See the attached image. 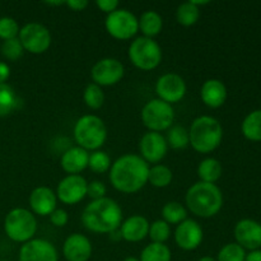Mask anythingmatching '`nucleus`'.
I'll list each match as a JSON object with an SVG mask.
<instances>
[{
    "mask_svg": "<svg viewBox=\"0 0 261 261\" xmlns=\"http://www.w3.org/2000/svg\"><path fill=\"white\" fill-rule=\"evenodd\" d=\"M149 166L138 154H124L110 168V181L116 190L134 194L148 182Z\"/></svg>",
    "mask_w": 261,
    "mask_h": 261,
    "instance_id": "1",
    "label": "nucleus"
},
{
    "mask_svg": "<svg viewBox=\"0 0 261 261\" xmlns=\"http://www.w3.org/2000/svg\"><path fill=\"white\" fill-rule=\"evenodd\" d=\"M82 223L94 233H111L122 223L121 206L111 198L92 200L82 213Z\"/></svg>",
    "mask_w": 261,
    "mask_h": 261,
    "instance_id": "2",
    "label": "nucleus"
},
{
    "mask_svg": "<svg viewBox=\"0 0 261 261\" xmlns=\"http://www.w3.org/2000/svg\"><path fill=\"white\" fill-rule=\"evenodd\" d=\"M189 211L200 218H211L219 213L223 205V194L216 184L199 182L190 186L186 193Z\"/></svg>",
    "mask_w": 261,
    "mask_h": 261,
    "instance_id": "3",
    "label": "nucleus"
},
{
    "mask_svg": "<svg viewBox=\"0 0 261 261\" xmlns=\"http://www.w3.org/2000/svg\"><path fill=\"white\" fill-rule=\"evenodd\" d=\"M189 139L190 144L196 152L212 153L219 147L223 139V127L221 122L213 116L196 117L189 129Z\"/></svg>",
    "mask_w": 261,
    "mask_h": 261,
    "instance_id": "4",
    "label": "nucleus"
},
{
    "mask_svg": "<svg viewBox=\"0 0 261 261\" xmlns=\"http://www.w3.org/2000/svg\"><path fill=\"white\" fill-rule=\"evenodd\" d=\"M74 139L78 147L98 150L107 139V127L103 120L96 115H84L74 125Z\"/></svg>",
    "mask_w": 261,
    "mask_h": 261,
    "instance_id": "5",
    "label": "nucleus"
},
{
    "mask_svg": "<svg viewBox=\"0 0 261 261\" xmlns=\"http://www.w3.org/2000/svg\"><path fill=\"white\" fill-rule=\"evenodd\" d=\"M4 231L12 241L25 244L37 232V219L32 212L24 208H15L5 217Z\"/></svg>",
    "mask_w": 261,
    "mask_h": 261,
    "instance_id": "6",
    "label": "nucleus"
},
{
    "mask_svg": "<svg viewBox=\"0 0 261 261\" xmlns=\"http://www.w3.org/2000/svg\"><path fill=\"white\" fill-rule=\"evenodd\" d=\"M129 59L140 70H153L162 61V48L153 38L137 37L129 46Z\"/></svg>",
    "mask_w": 261,
    "mask_h": 261,
    "instance_id": "7",
    "label": "nucleus"
},
{
    "mask_svg": "<svg viewBox=\"0 0 261 261\" xmlns=\"http://www.w3.org/2000/svg\"><path fill=\"white\" fill-rule=\"evenodd\" d=\"M175 120L173 107L160 98L148 101L142 110V121L149 132L161 133L168 130Z\"/></svg>",
    "mask_w": 261,
    "mask_h": 261,
    "instance_id": "8",
    "label": "nucleus"
},
{
    "mask_svg": "<svg viewBox=\"0 0 261 261\" xmlns=\"http://www.w3.org/2000/svg\"><path fill=\"white\" fill-rule=\"evenodd\" d=\"M105 27L109 35L116 40H130L139 31V20L130 10L120 8L107 14Z\"/></svg>",
    "mask_w": 261,
    "mask_h": 261,
    "instance_id": "9",
    "label": "nucleus"
},
{
    "mask_svg": "<svg viewBox=\"0 0 261 261\" xmlns=\"http://www.w3.org/2000/svg\"><path fill=\"white\" fill-rule=\"evenodd\" d=\"M24 51L31 54H43L51 45V33L46 25L41 23H27L18 35Z\"/></svg>",
    "mask_w": 261,
    "mask_h": 261,
    "instance_id": "10",
    "label": "nucleus"
},
{
    "mask_svg": "<svg viewBox=\"0 0 261 261\" xmlns=\"http://www.w3.org/2000/svg\"><path fill=\"white\" fill-rule=\"evenodd\" d=\"M125 68L122 63L114 58H105L97 61L91 71L94 84L99 87L115 86L122 79Z\"/></svg>",
    "mask_w": 261,
    "mask_h": 261,
    "instance_id": "11",
    "label": "nucleus"
},
{
    "mask_svg": "<svg viewBox=\"0 0 261 261\" xmlns=\"http://www.w3.org/2000/svg\"><path fill=\"white\" fill-rule=\"evenodd\" d=\"M88 182L81 175H68L59 182L56 196L61 203L74 205L87 196Z\"/></svg>",
    "mask_w": 261,
    "mask_h": 261,
    "instance_id": "12",
    "label": "nucleus"
},
{
    "mask_svg": "<svg viewBox=\"0 0 261 261\" xmlns=\"http://www.w3.org/2000/svg\"><path fill=\"white\" fill-rule=\"evenodd\" d=\"M186 83L184 78L178 74L167 73L158 78L155 83V93L158 98L167 103H177L185 97Z\"/></svg>",
    "mask_w": 261,
    "mask_h": 261,
    "instance_id": "13",
    "label": "nucleus"
},
{
    "mask_svg": "<svg viewBox=\"0 0 261 261\" xmlns=\"http://www.w3.org/2000/svg\"><path fill=\"white\" fill-rule=\"evenodd\" d=\"M140 157L147 163H158L166 157L168 144L166 138L161 133L148 132L139 142Z\"/></svg>",
    "mask_w": 261,
    "mask_h": 261,
    "instance_id": "14",
    "label": "nucleus"
},
{
    "mask_svg": "<svg viewBox=\"0 0 261 261\" xmlns=\"http://www.w3.org/2000/svg\"><path fill=\"white\" fill-rule=\"evenodd\" d=\"M19 261H59V255L50 241L32 239L20 247Z\"/></svg>",
    "mask_w": 261,
    "mask_h": 261,
    "instance_id": "15",
    "label": "nucleus"
},
{
    "mask_svg": "<svg viewBox=\"0 0 261 261\" xmlns=\"http://www.w3.org/2000/svg\"><path fill=\"white\" fill-rule=\"evenodd\" d=\"M203 228L194 219H188L177 224L175 231V241L180 249L185 251H193L198 249L203 242Z\"/></svg>",
    "mask_w": 261,
    "mask_h": 261,
    "instance_id": "16",
    "label": "nucleus"
},
{
    "mask_svg": "<svg viewBox=\"0 0 261 261\" xmlns=\"http://www.w3.org/2000/svg\"><path fill=\"white\" fill-rule=\"evenodd\" d=\"M236 244L245 250H259L261 247V224L252 219H242L234 227Z\"/></svg>",
    "mask_w": 261,
    "mask_h": 261,
    "instance_id": "17",
    "label": "nucleus"
},
{
    "mask_svg": "<svg viewBox=\"0 0 261 261\" xmlns=\"http://www.w3.org/2000/svg\"><path fill=\"white\" fill-rule=\"evenodd\" d=\"M63 255L66 261H88L92 256V242L84 234H70L63 245Z\"/></svg>",
    "mask_w": 261,
    "mask_h": 261,
    "instance_id": "18",
    "label": "nucleus"
},
{
    "mask_svg": "<svg viewBox=\"0 0 261 261\" xmlns=\"http://www.w3.org/2000/svg\"><path fill=\"white\" fill-rule=\"evenodd\" d=\"M56 204H58L56 193H54V190L47 186H38L30 195V206L33 213L37 216H50L56 209Z\"/></svg>",
    "mask_w": 261,
    "mask_h": 261,
    "instance_id": "19",
    "label": "nucleus"
},
{
    "mask_svg": "<svg viewBox=\"0 0 261 261\" xmlns=\"http://www.w3.org/2000/svg\"><path fill=\"white\" fill-rule=\"evenodd\" d=\"M149 222L143 216H132L120 226L121 239L127 242H139L149 233Z\"/></svg>",
    "mask_w": 261,
    "mask_h": 261,
    "instance_id": "20",
    "label": "nucleus"
},
{
    "mask_svg": "<svg viewBox=\"0 0 261 261\" xmlns=\"http://www.w3.org/2000/svg\"><path fill=\"white\" fill-rule=\"evenodd\" d=\"M89 153L81 147L69 148L61 155V167L68 175H79L88 167Z\"/></svg>",
    "mask_w": 261,
    "mask_h": 261,
    "instance_id": "21",
    "label": "nucleus"
},
{
    "mask_svg": "<svg viewBox=\"0 0 261 261\" xmlns=\"http://www.w3.org/2000/svg\"><path fill=\"white\" fill-rule=\"evenodd\" d=\"M201 101L211 109L223 106L227 99V88L219 79H208L200 89Z\"/></svg>",
    "mask_w": 261,
    "mask_h": 261,
    "instance_id": "22",
    "label": "nucleus"
},
{
    "mask_svg": "<svg viewBox=\"0 0 261 261\" xmlns=\"http://www.w3.org/2000/svg\"><path fill=\"white\" fill-rule=\"evenodd\" d=\"M139 30L144 35V37H154L160 35L163 27V19L160 13L154 10H147L140 15L139 19Z\"/></svg>",
    "mask_w": 261,
    "mask_h": 261,
    "instance_id": "23",
    "label": "nucleus"
},
{
    "mask_svg": "<svg viewBox=\"0 0 261 261\" xmlns=\"http://www.w3.org/2000/svg\"><path fill=\"white\" fill-rule=\"evenodd\" d=\"M222 171L221 162L216 158H205L198 166V176L201 182H217L221 178Z\"/></svg>",
    "mask_w": 261,
    "mask_h": 261,
    "instance_id": "24",
    "label": "nucleus"
},
{
    "mask_svg": "<svg viewBox=\"0 0 261 261\" xmlns=\"http://www.w3.org/2000/svg\"><path fill=\"white\" fill-rule=\"evenodd\" d=\"M242 134L251 142H261V110L252 111L242 122Z\"/></svg>",
    "mask_w": 261,
    "mask_h": 261,
    "instance_id": "25",
    "label": "nucleus"
},
{
    "mask_svg": "<svg viewBox=\"0 0 261 261\" xmlns=\"http://www.w3.org/2000/svg\"><path fill=\"white\" fill-rule=\"evenodd\" d=\"M171 259L172 254L167 245L152 242L143 249L139 261H171Z\"/></svg>",
    "mask_w": 261,
    "mask_h": 261,
    "instance_id": "26",
    "label": "nucleus"
},
{
    "mask_svg": "<svg viewBox=\"0 0 261 261\" xmlns=\"http://www.w3.org/2000/svg\"><path fill=\"white\" fill-rule=\"evenodd\" d=\"M172 171L165 165H155L152 168H149L148 173V182L154 188H166L172 182Z\"/></svg>",
    "mask_w": 261,
    "mask_h": 261,
    "instance_id": "27",
    "label": "nucleus"
},
{
    "mask_svg": "<svg viewBox=\"0 0 261 261\" xmlns=\"http://www.w3.org/2000/svg\"><path fill=\"white\" fill-rule=\"evenodd\" d=\"M199 18H200V9L191 2L182 3L178 5L177 10H176V19L185 27L194 25L198 22Z\"/></svg>",
    "mask_w": 261,
    "mask_h": 261,
    "instance_id": "28",
    "label": "nucleus"
},
{
    "mask_svg": "<svg viewBox=\"0 0 261 261\" xmlns=\"http://www.w3.org/2000/svg\"><path fill=\"white\" fill-rule=\"evenodd\" d=\"M18 106V97L15 91L7 83L0 84V116L12 114Z\"/></svg>",
    "mask_w": 261,
    "mask_h": 261,
    "instance_id": "29",
    "label": "nucleus"
},
{
    "mask_svg": "<svg viewBox=\"0 0 261 261\" xmlns=\"http://www.w3.org/2000/svg\"><path fill=\"white\" fill-rule=\"evenodd\" d=\"M162 217L168 224H180L188 217V211L178 201H168L162 208Z\"/></svg>",
    "mask_w": 261,
    "mask_h": 261,
    "instance_id": "30",
    "label": "nucleus"
},
{
    "mask_svg": "<svg viewBox=\"0 0 261 261\" xmlns=\"http://www.w3.org/2000/svg\"><path fill=\"white\" fill-rule=\"evenodd\" d=\"M167 144L172 149H184L190 144V139H189V130L186 127L176 125V126H171L167 133Z\"/></svg>",
    "mask_w": 261,
    "mask_h": 261,
    "instance_id": "31",
    "label": "nucleus"
},
{
    "mask_svg": "<svg viewBox=\"0 0 261 261\" xmlns=\"http://www.w3.org/2000/svg\"><path fill=\"white\" fill-rule=\"evenodd\" d=\"M83 99L89 109L98 110L105 102V93L101 87L94 83H89L84 89Z\"/></svg>",
    "mask_w": 261,
    "mask_h": 261,
    "instance_id": "32",
    "label": "nucleus"
},
{
    "mask_svg": "<svg viewBox=\"0 0 261 261\" xmlns=\"http://www.w3.org/2000/svg\"><path fill=\"white\" fill-rule=\"evenodd\" d=\"M112 162L110 155L103 150H94L89 154L88 167L93 171L94 173H105L111 168Z\"/></svg>",
    "mask_w": 261,
    "mask_h": 261,
    "instance_id": "33",
    "label": "nucleus"
},
{
    "mask_svg": "<svg viewBox=\"0 0 261 261\" xmlns=\"http://www.w3.org/2000/svg\"><path fill=\"white\" fill-rule=\"evenodd\" d=\"M170 224L163 221V219L154 221L149 226V233H148V236L150 237L152 242H154V244H165L170 239Z\"/></svg>",
    "mask_w": 261,
    "mask_h": 261,
    "instance_id": "34",
    "label": "nucleus"
},
{
    "mask_svg": "<svg viewBox=\"0 0 261 261\" xmlns=\"http://www.w3.org/2000/svg\"><path fill=\"white\" fill-rule=\"evenodd\" d=\"M246 251L239 244H228L218 252L217 261H245Z\"/></svg>",
    "mask_w": 261,
    "mask_h": 261,
    "instance_id": "35",
    "label": "nucleus"
},
{
    "mask_svg": "<svg viewBox=\"0 0 261 261\" xmlns=\"http://www.w3.org/2000/svg\"><path fill=\"white\" fill-rule=\"evenodd\" d=\"M24 54V48H23L22 43H20L19 38L15 37L12 40H7L3 42L2 46V55L4 56L7 60L17 61Z\"/></svg>",
    "mask_w": 261,
    "mask_h": 261,
    "instance_id": "36",
    "label": "nucleus"
},
{
    "mask_svg": "<svg viewBox=\"0 0 261 261\" xmlns=\"http://www.w3.org/2000/svg\"><path fill=\"white\" fill-rule=\"evenodd\" d=\"M19 25L17 20L12 17H2L0 18V38L4 41L12 40L18 37L19 35Z\"/></svg>",
    "mask_w": 261,
    "mask_h": 261,
    "instance_id": "37",
    "label": "nucleus"
},
{
    "mask_svg": "<svg viewBox=\"0 0 261 261\" xmlns=\"http://www.w3.org/2000/svg\"><path fill=\"white\" fill-rule=\"evenodd\" d=\"M105 195H106V186L102 181H92L88 184L87 196H89L92 200H98V199L105 198Z\"/></svg>",
    "mask_w": 261,
    "mask_h": 261,
    "instance_id": "38",
    "label": "nucleus"
},
{
    "mask_svg": "<svg viewBox=\"0 0 261 261\" xmlns=\"http://www.w3.org/2000/svg\"><path fill=\"white\" fill-rule=\"evenodd\" d=\"M50 221L55 227H65L69 221V216L68 213H66L65 209L56 208L55 211L50 214Z\"/></svg>",
    "mask_w": 261,
    "mask_h": 261,
    "instance_id": "39",
    "label": "nucleus"
},
{
    "mask_svg": "<svg viewBox=\"0 0 261 261\" xmlns=\"http://www.w3.org/2000/svg\"><path fill=\"white\" fill-rule=\"evenodd\" d=\"M96 5L102 12L107 13V14L119 9V2L117 0H97Z\"/></svg>",
    "mask_w": 261,
    "mask_h": 261,
    "instance_id": "40",
    "label": "nucleus"
},
{
    "mask_svg": "<svg viewBox=\"0 0 261 261\" xmlns=\"http://www.w3.org/2000/svg\"><path fill=\"white\" fill-rule=\"evenodd\" d=\"M65 4L71 10H75V12H82V10H84L88 7V2L87 0H68V2H65Z\"/></svg>",
    "mask_w": 261,
    "mask_h": 261,
    "instance_id": "41",
    "label": "nucleus"
},
{
    "mask_svg": "<svg viewBox=\"0 0 261 261\" xmlns=\"http://www.w3.org/2000/svg\"><path fill=\"white\" fill-rule=\"evenodd\" d=\"M10 76V68L7 63L0 61V84L5 83Z\"/></svg>",
    "mask_w": 261,
    "mask_h": 261,
    "instance_id": "42",
    "label": "nucleus"
},
{
    "mask_svg": "<svg viewBox=\"0 0 261 261\" xmlns=\"http://www.w3.org/2000/svg\"><path fill=\"white\" fill-rule=\"evenodd\" d=\"M245 261H261V250H254L247 254Z\"/></svg>",
    "mask_w": 261,
    "mask_h": 261,
    "instance_id": "43",
    "label": "nucleus"
},
{
    "mask_svg": "<svg viewBox=\"0 0 261 261\" xmlns=\"http://www.w3.org/2000/svg\"><path fill=\"white\" fill-rule=\"evenodd\" d=\"M191 3H193L194 5H196V7H200V5H205V4H209L208 0H190Z\"/></svg>",
    "mask_w": 261,
    "mask_h": 261,
    "instance_id": "44",
    "label": "nucleus"
},
{
    "mask_svg": "<svg viewBox=\"0 0 261 261\" xmlns=\"http://www.w3.org/2000/svg\"><path fill=\"white\" fill-rule=\"evenodd\" d=\"M198 261H217V259H214V257H212V256H203V257H200Z\"/></svg>",
    "mask_w": 261,
    "mask_h": 261,
    "instance_id": "45",
    "label": "nucleus"
},
{
    "mask_svg": "<svg viewBox=\"0 0 261 261\" xmlns=\"http://www.w3.org/2000/svg\"><path fill=\"white\" fill-rule=\"evenodd\" d=\"M46 4H48V5H63V4H65V2H47Z\"/></svg>",
    "mask_w": 261,
    "mask_h": 261,
    "instance_id": "46",
    "label": "nucleus"
},
{
    "mask_svg": "<svg viewBox=\"0 0 261 261\" xmlns=\"http://www.w3.org/2000/svg\"><path fill=\"white\" fill-rule=\"evenodd\" d=\"M122 261H139V259H137V257H133V256H130V257H126V259H125V260H122Z\"/></svg>",
    "mask_w": 261,
    "mask_h": 261,
    "instance_id": "47",
    "label": "nucleus"
},
{
    "mask_svg": "<svg viewBox=\"0 0 261 261\" xmlns=\"http://www.w3.org/2000/svg\"><path fill=\"white\" fill-rule=\"evenodd\" d=\"M3 261H7V260H3Z\"/></svg>",
    "mask_w": 261,
    "mask_h": 261,
    "instance_id": "48",
    "label": "nucleus"
}]
</instances>
